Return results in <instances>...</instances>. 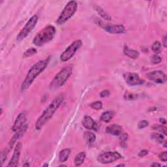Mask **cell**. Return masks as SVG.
I'll return each instance as SVG.
<instances>
[{
  "label": "cell",
  "instance_id": "ffe728a7",
  "mask_svg": "<svg viewBox=\"0 0 167 167\" xmlns=\"http://www.w3.org/2000/svg\"><path fill=\"white\" fill-rule=\"evenodd\" d=\"M94 9H95L96 12L98 13V14L101 18H103V19H105L106 20H112V18H111L109 14H108V13L104 11V9L101 8V7L96 5V6H94Z\"/></svg>",
  "mask_w": 167,
  "mask_h": 167
},
{
  "label": "cell",
  "instance_id": "60d3db41",
  "mask_svg": "<svg viewBox=\"0 0 167 167\" xmlns=\"http://www.w3.org/2000/svg\"><path fill=\"white\" fill-rule=\"evenodd\" d=\"M48 166V165L47 163H46V164H45L44 165H43V166Z\"/></svg>",
  "mask_w": 167,
  "mask_h": 167
},
{
  "label": "cell",
  "instance_id": "603a6c76",
  "mask_svg": "<svg viewBox=\"0 0 167 167\" xmlns=\"http://www.w3.org/2000/svg\"><path fill=\"white\" fill-rule=\"evenodd\" d=\"M151 139L159 144H163L165 141V137L162 135L156 133H154L151 135Z\"/></svg>",
  "mask_w": 167,
  "mask_h": 167
},
{
  "label": "cell",
  "instance_id": "44dd1931",
  "mask_svg": "<svg viewBox=\"0 0 167 167\" xmlns=\"http://www.w3.org/2000/svg\"><path fill=\"white\" fill-rule=\"evenodd\" d=\"M84 140L88 144H91L93 143L96 140V136L92 132L90 131H87L84 133Z\"/></svg>",
  "mask_w": 167,
  "mask_h": 167
},
{
  "label": "cell",
  "instance_id": "74e56055",
  "mask_svg": "<svg viewBox=\"0 0 167 167\" xmlns=\"http://www.w3.org/2000/svg\"><path fill=\"white\" fill-rule=\"evenodd\" d=\"M161 165L159 164V163H154L153 164L151 165V166H161Z\"/></svg>",
  "mask_w": 167,
  "mask_h": 167
},
{
  "label": "cell",
  "instance_id": "4316f807",
  "mask_svg": "<svg viewBox=\"0 0 167 167\" xmlns=\"http://www.w3.org/2000/svg\"><path fill=\"white\" fill-rule=\"evenodd\" d=\"M90 106L91 108L96 111H99L101 108H103V103L101 101H96L90 105Z\"/></svg>",
  "mask_w": 167,
  "mask_h": 167
},
{
  "label": "cell",
  "instance_id": "6da1fadb",
  "mask_svg": "<svg viewBox=\"0 0 167 167\" xmlns=\"http://www.w3.org/2000/svg\"><path fill=\"white\" fill-rule=\"evenodd\" d=\"M64 100V95L63 93L60 94L59 96H57L50 105L47 106V108L42 112L41 115L38 118L35 123V129L37 130H41L42 127L44 126L46 123L52 118L54 113L59 108L61 104L63 103Z\"/></svg>",
  "mask_w": 167,
  "mask_h": 167
},
{
  "label": "cell",
  "instance_id": "2e32d148",
  "mask_svg": "<svg viewBox=\"0 0 167 167\" xmlns=\"http://www.w3.org/2000/svg\"><path fill=\"white\" fill-rule=\"evenodd\" d=\"M106 133L115 136H119L123 131L122 127L118 124H112L106 127Z\"/></svg>",
  "mask_w": 167,
  "mask_h": 167
},
{
  "label": "cell",
  "instance_id": "ac0fdd59",
  "mask_svg": "<svg viewBox=\"0 0 167 167\" xmlns=\"http://www.w3.org/2000/svg\"><path fill=\"white\" fill-rule=\"evenodd\" d=\"M115 115V112L112 111H108L103 112L102 115H101L100 120L105 123H108L110 122L112 118H114V116Z\"/></svg>",
  "mask_w": 167,
  "mask_h": 167
},
{
  "label": "cell",
  "instance_id": "8d00e7d4",
  "mask_svg": "<svg viewBox=\"0 0 167 167\" xmlns=\"http://www.w3.org/2000/svg\"><path fill=\"white\" fill-rule=\"evenodd\" d=\"M159 121H160V123H162V125H165L166 124V120L165 118H160L159 119Z\"/></svg>",
  "mask_w": 167,
  "mask_h": 167
},
{
  "label": "cell",
  "instance_id": "9c48e42d",
  "mask_svg": "<svg viewBox=\"0 0 167 167\" xmlns=\"http://www.w3.org/2000/svg\"><path fill=\"white\" fill-rule=\"evenodd\" d=\"M147 77L150 81L157 84H165L167 81V76L164 72L161 71H154L149 72Z\"/></svg>",
  "mask_w": 167,
  "mask_h": 167
},
{
  "label": "cell",
  "instance_id": "52a82bcc",
  "mask_svg": "<svg viewBox=\"0 0 167 167\" xmlns=\"http://www.w3.org/2000/svg\"><path fill=\"white\" fill-rule=\"evenodd\" d=\"M37 22H38L37 15L35 14V15L32 16L30 18V20L27 21V22L22 28V30L20 32V33L17 35V40L20 42L22 41H23L25 38H26L28 36V35L30 34L31 32L33 30L36 24H37Z\"/></svg>",
  "mask_w": 167,
  "mask_h": 167
},
{
  "label": "cell",
  "instance_id": "7c38bea8",
  "mask_svg": "<svg viewBox=\"0 0 167 167\" xmlns=\"http://www.w3.org/2000/svg\"><path fill=\"white\" fill-rule=\"evenodd\" d=\"M21 149H22V143L18 142L16 145V147L15 149H14V151L12 154L11 161L9 163V164L7 165V167H15L18 166Z\"/></svg>",
  "mask_w": 167,
  "mask_h": 167
},
{
  "label": "cell",
  "instance_id": "30bf717a",
  "mask_svg": "<svg viewBox=\"0 0 167 167\" xmlns=\"http://www.w3.org/2000/svg\"><path fill=\"white\" fill-rule=\"evenodd\" d=\"M125 81L129 86H138L144 84V81L142 80L139 75L134 72H127L123 75Z\"/></svg>",
  "mask_w": 167,
  "mask_h": 167
},
{
  "label": "cell",
  "instance_id": "ba28073f",
  "mask_svg": "<svg viewBox=\"0 0 167 167\" xmlns=\"http://www.w3.org/2000/svg\"><path fill=\"white\" fill-rule=\"evenodd\" d=\"M122 157L118 152H105L99 155L97 160L102 164H108L118 160Z\"/></svg>",
  "mask_w": 167,
  "mask_h": 167
},
{
  "label": "cell",
  "instance_id": "d6a6232c",
  "mask_svg": "<svg viewBox=\"0 0 167 167\" xmlns=\"http://www.w3.org/2000/svg\"><path fill=\"white\" fill-rule=\"evenodd\" d=\"M159 158L160 159V160L163 162H166L167 161V152L163 151L162 153L159 155Z\"/></svg>",
  "mask_w": 167,
  "mask_h": 167
},
{
  "label": "cell",
  "instance_id": "f1b7e54d",
  "mask_svg": "<svg viewBox=\"0 0 167 167\" xmlns=\"http://www.w3.org/2000/svg\"><path fill=\"white\" fill-rule=\"evenodd\" d=\"M161 60H162L161 57L157 54L151 57V62L154 64H158L159 63H161Z\"/></svg>",
  "mask_w": 167,
  "mask_h": 167
},
{
  "label": "cell",
  "instance_id": "cb8c5ba5",
  "mask_svg": "<svg viewBox=\"0 0 167 167\" xmlns=\"http://www.w3.org/2000/svg\"><path fill=\"white\" fill-rule=\"evenodd\" d=\"M152 51L155 54H159L161 51V44L159 41H155L151 47Z\"/></svg>",
  "mask_w": 167,
  "mask_h": 167
},
{
  "label": "cell",
  "instance_id": "7402d4cb",
  "mask_svg": "<svg viewBox=\"0 0 167 167\" xmlns=\"http://www.w3.org/2000/svg\"><path fill=\"white\" fill-rule=\"evenodd\" d=\"M86 157V154L85 152H81V153H79L78 154L76 155L75 159V165L76 166H79L82 165Z\"/></svg>",
  "mask_w": 167,
  "mask_h": 167
},
{
  "label": "cell",
  "instance_id": "4fadbf2b",
  "mask_svg": "<svg viewBox=\"0 0 167 167\" xmlns=\"http://www.w3.org/2000/svg\"><path fill=\"white\" fill-rule=\"evenodd\" d=\"M26 120H27V117L25 113L22 112L19 114L12 125V130H13V131L14 132L17 131L19 129H20L24 124H26Z\"/></svg>",
  "mask_w": 167,
  "mask_h": 167
},
{
  "label": "cell",
  "instance_id": "484cf974",
  "mask_svg": "<svg viewBox=\"0 0 167 167\" xmlns=\"http://www.w3.org/2000/svg\"><path fill=\"white\" fill-rule=\"evenodd\" d=\"M138 96H138L137 94L127 91L124 95V98L127 101H133L136 99L138 98Z\"/></svg>",
  "mask_w": 167,
  "mask_h": 167
},
{
  "label": "cell",
  "instance_id": "e0dca14e",
  "mask_svg": "<svg viewBox=\"0 0 167 167\" xmlns=\"http://www.w3.org/2000/svg\"><path fill=\"white\" fill-rule=\"evenodd\" d=\"M123 53L127 56L132 59H137L139 57V53L138 51L133 49H130L128 47L125 46L123 47Z\"/></svg>",
  "mask_w": 167,
  "mask_h": 167
},
{
  "label": "cell",
  "instance_id": "f35d334b",
  "mask_svg": "<svg viewBox=\"0 0 167 167\" xmlns=\"http://www.w3.org/2000/svg\"><path fill=\"white\" fill-rule=\"evenodd\" d=\"M23 166H24V167H25V166H30V164L27 163H26L25 164L23 165Z\"/></svg>",
  "mask_w": 167,
  "mask_h": 167
},
{
  "label": "cell",
  "instance_id": "1f68e13d",
  "mask_svg": "<svg viewBox=\"0 0 167 167\" xmlns=\"http://www.w3.org/2000/svg\"><path fill=\"white\" fill-rule=\"evenodd\" d=\"M148 125H149V123L148 121L142 120L138 123V127H139V129H144V128H146V127H148Z\"/></svg>",
  "mask_w": 167,
  "mask_h": 167
},
{
  "label": "cell",
  "instance_id": "8fae6325",
  "mask_svg": "<svg viewBox=\"0 0 167 167\" xmlns=\"http://www.w3.org/2000/svg\"><path fill=\"white\" fill-rule=\"evenodd\" d=\"M27 127H28V125L24 124L20 129H19L17 131H16V134L12 136V139L10 140L9 143L8 144V146H7V148H6L7 150L9 151L12 148V147L14 146V145L15 144L16 142L25 133V132L27 129Z\"/></svg>",
  "mask_w": 167,
  "mask_h": 167
},
{
  "label": "cell",
  "instance_id": "b9f144b4",
  "mask_svg": "<svg viewBox=\"0 0 167 167\" xmlns=\"http://www.w3.org/2000/svg\"><path fill=\"white\" fill-rule=\"evenodd\" d=\"M60 166H66V165H60Z\"/></svg>",
  "mask_w": 167,
  "mask_h": 167
},
{
  "label": "cell",
  "instance_id": "4dcf8cb0",
  "mask_svg": "<svg viewBox=\"0 0 167 167\" xmlns=\"http://www.w3.org/2000/svg\"><path fill=\"white\" fill-rule=\"evenodd\" d=\"M127 139H128V135H127V134L124 133V134H123V135H121V136H120V141H121V146L123 147H125V142H126Z\"/></svg>",
  "mask_w": 167,
  "mask_h": 167
},
{
  "label": "cell",
  "instance_id": "e575fe53",
  "mask_svg": "<svg viewBox=\"0 0 167 167\" xmlns=\"http://www.w3.org/2000/svg\"><path fill=\"white\" fill-rule=\"evenodd\" d=\"M148 151L146 150H143L142 151H140L139 153V157H144V156H146V155H148Z\"/></svg>",
  "mask_w": 167,
  "mask_h": 167
},
{
  "label": "cell",
  "instance_id": "3957f363",
  "mask_svg": "<svg viewBox=\"0 0 167 167\" xmlns=\"http://www.w3.org/2000/svg\"><path fill=\"white\" fill-rule=\"evenodd\" d=\"M56 32V28L54 26H47L35 35L33 41V44L37 47L45 45L54 39Z\"/></svg>",
  "mask_w": 167,
  "mask_h": 167
},
{
  "label": "cell",
  "instance_id": "d6986e66",
  "mask_svg": "<svg viewBox=\"0 0 167 167\" xmlns=\"http://www.w3.org/2000/svg\"><path fill=\"white\" fill-rule=\"evenodd\" d=\"M71 150L69 148H66L61 150L59 154V161L61 163H64L69 159L71 154Z\"/></svg>",
  "mask_w": 167,
  "mask_h": 167
},
{
  "label": "cell",
  "instance_id": "5bb4252c",
  "mask_svg": "<svg viewBox=\"0 0 167 167\" xmlns=\"http://www.w3.org/2000/svg\"><path fill=\"white\" fill-rule=\"evenodd\" d=\"M104 30L110 33L120 34L125 32V27L123 25L108 24L104 27Z\"/></svg>",
  "mask_w": 167,
  "mask_h": 167
},
{
  "label": "cell",
  "instance_id": "5b68a950",
  "mask_svg": "<svg viewBox=\"0 0 167 167\" xmlns=\"http://www.w3.org/2000/svg\"><path fill=\"white\" fill-rule=\"evenodd\" d=\"M78 8V4L75 1H70L65 7L64 9L61 12L60 16L56 21V23L61 25L71 18L74 15Z\"/></svg>",
  "mask_w": 167,
  "mask_h": 167
},
{
  "label": "cell",
  "instance_id": "d590c367",
  "mask_svg": "<svg viewBox=\"0 0 167 167\" xmlns=\"http://www.w3.org/2000/svg\"><path fill=\"white\" fill-rule=\"evenodd\" d=\"M163 45L165 48L166 47V35H165L163 39Z\"/></svg>",
  "mask_w": 167,
  "mask_h": 167
},
{
  "label": "cell",
  "instance_id": "ab89813d",
  "mask_svg": "<svg viewBox=\"0 0 167 167\" xmlns=\"http://www.w3.org/2000/svg\"><path fill=\"white\" fill-rule=\"evenodd\" d=\"M125 166V165H124V164H120V165H117V166Z\"/></svg>",
  "mask_w": 167,
  "mask_h": 167
},
{
  "label": "cell",
  "instance_id": "83f0119b",
  "mask_svg": "<svg viewBox=\"0 0 167 167\" xmlns=\"http://www.w3.org/2000/svg\"><path fill=\"white\" fill-rule=\"evenodd\" d=\"M37 49H35L34 48H29L24 53V57H27L32 56H33V55H34V54H35L36 53H37Z\"/></svg>",
  "mask_w": 167,
  "mask_h": 167
},
{
  "label": "cell",
  "instance_id": "836d02e7",
  "mask_svg": "<svg viewBox=\"0 0 167 167\" xmlns=\"http://www.w3.org/2000/svg\"><path fill=\"white\" fill-rule=\"evenodd\" d=\"M110 96V91L108 90H103V91H101L100 93V96L103 98L108 97Z\"/></svg>",
  "mask_w": 167,
  "mask_h": 167
},
{
  "label": "cell",
  "instance_id": "277c9868",
  "mask_svg": "<svg viewBox=\"0 0 167 167\" xmlns=\"http://www.w3.org/2000/svg\"><path fill=\"white\" fill-rule=\"evenodd\" d=\"M72 69H73L72 65H68L61 69L50 82L49 88L51 90H56L61 88L71 76Z\"/></svg>",
  "mask_w": 167,
  "mask_h": 167
},
{
  "label": "cell",
  "instance_id": "f546056e",
  "mask_svg": "<svg viewBox=\"0 0 167 167\" xmlns=\"http://www.w3.org/2000/svg\"><path fill=\"white\" fill-rule=\"evenodd\" d=\"M8 153H9V151L7 150V149H5L3 151H2V154H1V163H2V165H3V163L6 160L7 156V154H8Z\"/></svg>",
  "mask_w": 167,
  "mask_h": 167
},
{
  "label": "cell",
  "instance_id": "9a60e30c",
  "mask_svg": "<svg viewBox=\"0 0 167 167\" xmlns=\"http://www.w3.org/2000/svg\"><path fill=\"white\" fill-rule=\"evenodd\" d=\"M82 125L86 129L94 130H97V123L94 121L90 116L88 115L85 116L82 121Z\"/></svg>",
  "mask_w": 167,
  "mask_h": 167
},
{
  "label": "cell",
  "instance_id": "7a4b0ae2",
  "mask_svg": "<svg viewBox=\"0 0 167 167\" xmlns=\"http://www.w3.org/2000/svg\"><path fill=\"white\" fill-rule=\"evenodd\" d=\"M50 59V58L49 57L46 60H43L38 61L37 63H36L35 65H33L31 67V69L29 70L24 81L21 86L22 91H24L30 88V86L35 81V79L47 68Z\"/></svg>",
  "mask_w": 167,
  "mask_h": 167
},
{
  "label": "cell",
  "instance_id": "8992f818",
  "mask_svg": "<svg viewBox=\"0 0 167 167\" xmlns=\"http://www.w3.org/2000/svg\"><path fill=\"white\" fill-rule=\"evenodd\" d=\"M82 45V41L81 40H76L72 42L67 48V49L61 54L60 60L63 62L67 61L75 56L77 50Z\"/></svg>",
  "mask_w": 167,
  "mask_h": 167
},
{
  "label": "cell",
  "instance_id": "d4e9b609",
  "mask_svg": "<svg viewBox=\"0 0 167 167\" xmlns=\"http://www.w3.org/2000/svg\"><path fill=\"white\" fill-rule=\"evenodd\" d=\"M154 130H157V131L159 132V133H161L163 134H164L165 136L166 135V127L164 125H154V127H152Z\"/></svg>",
  "mask_w": 167,
  "mask_h": 167
}]
</instances>
